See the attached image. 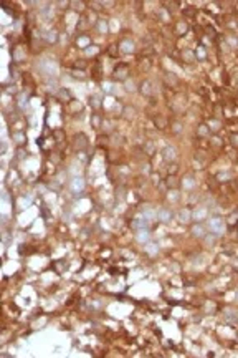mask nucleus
<instances>
[{
  "instance_id": "obj_1",
  "label": "nucleus",
  "mask_w": 238,
  "mask_h": 358,
  "mask_svg": "<svg viewBox=\"0 0 238 358\" xmlns=\"http://www.w3.org/2000/svg\"><path fill=\"white\" fill-rule=\"evenodd\" d=\"M208 227H210V230H212L213 234H217V236H222V234L225 232V222H223L220 217H212V219L208 220Z\"/></svg>"
},
{
  "instance_id": "obj_2",
  "label": "nucleus",
  "mask_w": 238,
  "mask_h": 358,
  "mask_svg": "<svg viewBox=\"0 0 238 358\" xmlns=\"http://www.w3.org/2000/svg\"><path fill=\"white\" fill-rule=\"evenodd\" d=\"M83 189H85V181H83L81 177H75L71 181V191L75 192V194H78V192H81Z\"/></svg>"
},
{
  "instance_id": "obj_3",
  "label": "nucleus",
  "mask_w": 238,
  "mask_h": 358,
  "mask_svg": "<svg viewBox=\"0 0 238 358\" xmlns=\"http://www.w3.org/2000/svg\"><path fill=\"white\" fill-rule=\"evenodd\" d=\"M132 226H134V229H136V230H141V229H147L149 222L144 219V217H137V219H134Z\"/></svg>"
},
{
  "instance_id": "obj_4",
  "label": "nucleus",
  "mask_w": 238,
  "mask_h": 358,
  "mask_svg": "<svg viewBox=\"0 0 238 358\" xmlns=\"http://www.w3.org/2000/svg\"><path fill=\"white\" fill-rule=\"evenodd\" d=\"M136 236H137V239H139L141 242H146V240L149 239V232H147V229H141V230H137V234H136Z\"/></svg>"
},
{
  "instance_id": "obj_5",
  "label": "nucleus",
  "mask_w": 238,
  "mask_h": 358,
  "mask_svg": "<svg viewBox=\"0 0 238 358\" xmlns=\"http://www.w3.org/2000/svg\"><path fill=\"white\" fill-rule=\"evenodd\" d=\"M178 220L180 222H188L190 220V212L188 210H180L178 212Z\"/></svg>"
},
{
  "instance_id": "obj_6",
  "label": "nucleus",
  "mask_w": 238,
  "mask_h": 358,
  "mask_svg": "<svg viewBox=\"0 0 238 358\" xmlns=\"http://www.w3.org/2000/svg\"><path fill=\"white\" fill-rule=\"evenodd\" d=\"M157 217H159L160 220H164V222H167V220L170 219V214L167 212V210H159V212H157Z\"/></svg>"
},
{
  "instance_id": "obj_7",
  "label": "nucleus",
  "mask_w": 238,
  "mask_h": 358,
  "mask_svg": "<svg viewBox=\"0 0 238 358\" xmlns=\"http://www.w3.org/2000/svg\"><path fill=\"white\" fill-rule=\"evenodd\" d=\"M192 232H194V236H197V237H204L205 236L204 227H202V226H195L194 229H192Z\"/></svg>"
},
{
  "instance_id": "obj_8",
  "label": "nucleus",
  "mask_w": 238,
  "mask_h": 358,
  "mask_svg": "<svg viewBox=\"0 0 238 358\" xmlns=\"http://www.w3.org/2000/svg\"><path fill=\"white\" fill-rule=\"evenodd\" d=\"M122 50H124V51H127V53H129V51H132V50H134V45H132L131 41H127V40H126V41H122Z\"/></svg>"
},
{
  "instance_id": "obj_9",
  "label": "nucleus",
  "mask_w": 238,
  "mask_h": 358,
  "mask_svg": "<svg viewBox=\"0 0 238 358\" xmlns=\"http://www.w3.org/2000/svg\"><path fill=\"white\" fill-rule=\"evenodd\" d=\"M174 156H175V153H174V149L167 148V149H166V157H167V159H170V157H174Z\"/></svg>"
},
{
  "instance_id": "obj_10",
  "label": "nucleus",
  "mask_w": 238,
  "mask_h": 358,
  "mask_svg": "<svg viewBox=\"0 0 238 358\" xmlns=\"http://www.w3.org/2000/svg\"><path fill=\"white\" fill-rule=\"evenodd\" d=\"M144 216H146V217H149V220H154V217H156V214H154L152 210H146V212H144Z\"/></svg>"
},
{
  "instance_id": "obj_11",
  "label": "nucleus",
  "mask_w": 238,
  "mask_h": 358,
  "mask_svg": "<svg viewBox=\"0 0 238 358\" xmlns=\"http://www.w3.org/2000/svg\"><path fill=\"white\" fill-rule=\"evenodd\" d=\"M204 216H205V209H200L195 212V217H204Z\"/></svg>"
}]
</instances>
